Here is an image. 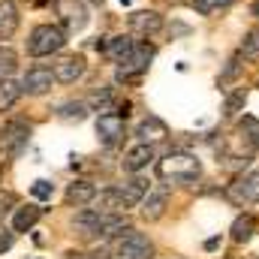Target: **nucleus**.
I'll return each instance as SVG.
<instances>
[{"mask_svg": "<svg viewBox=\"0 0 259 259\" xmlns=\"http://www.w3.org/2000/svg\"><path fill=\"white\" fill-rule=\"evenodd\" d=\"M66 46V27L61 24H36L27 36V55L30 58H49Z\"/></svg>", "mask_w": 259, "mask_h": 259, "instance_id": "nucleus-3", "label": "nucleus"}, {"mask_svg": "<svg viewBox=\"0 0 259 259\" xmlns=\"http://www.w3.org/2000/svg\"><path fill=\"white\" fill-rule=\"evenodd\" d=\"M193 3V9L199 15H211V12H217V9H226L232 0H190Z\"/></svg>", "mask_w": 259, "mask_h": 259, "instance_id": "nucleus-28", "label": "nucleus"}, {"mask_svg": "<svg viewBox=\"0 0 259 259\" xmlns=\"http://www.w3.org/2000/svg\"><path fill=\"white\" fill-rule=\"evenodd\" d=\"M12 241H15V232L6 229V226H0V253H6L12 247Z\"/></svg>", "mask_w": 259, "mask_h": 259, "instance_id": "nucleus-31", "label": "nucleus"}, {"mask_svg": "<svg viewBox=\"0 0 259 259\" xmlns=\"http://www.w3.org/2000/svg\"><path fill=\"white\" fill-rule=\"evenodd\" d=\"M130 27L142 36H154L163 30V15L154 12V9H145V12H133L130 15Z\"/></svg>", "mask_w": 259, "mask_h": 259, "instance_id": "nucleus-12", "label": "nucleus"}, {"mask_svg": "<svg viewBox=\"0 0 259 259\" xmlns=\"http://www.w3.org/2000/svg\"><path fill=\"white\" fill-rule=\"evenodd\" d=\"M235 136H238V142H241L247 151H259V118L244 115V118L238 121V127H235Z\"/></svg>", "mask_w": 259, "mask_h": 259, "instance_id": "nucleus-17", "label": "nucleus"}, {"mask_svg": "<svg viewBox=\"0 0 259 259\" xmlns=\"http://www.w3.org/2000/svg\"><path fill=\"white\" fill-rule=\"evenodd\" d=\"M166 136H169V130L166 124L160 121V118H154V115H148L139 127H136V139L139 142H145V145H157V142H166Z\"/></svg>", "mask_w": 259, "mask_h": 259, "instance_id": "nucleus-15", "label": "nucleus"}, {"mask_svg": "<svg viewBox=\"0 0 259 259\" xmlns=\"http://www.w3.org/2000/svg\"><path fill=\"white\" fill-rule=\"evenodd\" d=\"M244 103H247V91L241 88V91H235V94H229V97H226V103H223V115H226V118H235V115H238V109H241Z\"/></svg>", "mask_w": 259, "mask_h": 259, "instance_id": "nucleus-26", "label": "nucleus"}, {"mask_svg": "<svg viewBox=\"0 0 259 259\" xmlns=\"http://www.w3.org/2000/svg\"><path fill=\"white\" fill-rule=\"evenodd\" d=\"M133 46H136V42H133L130 36H109L106 42H97V49H100L109 61H115V64H121V61L127 58L130 52H133Z\"/></svg>", "mask_w": 259, "mask_h": 259, "instance_id": "nucleus-16", "label": "nucleus"}, {"mask_svg": "<svg viewBox=\"0 0 259 259\" xmlns=\"http://www.w3.org/2000/svg\"><path fill=\"white\" fill-rule=\"evenodd\" d=\"M84 75V58L81 55H69V58H61L58 64H55V78L61 81V84H72V81H78Z\"/></svg>", "mask_w": 259, "mask_h": 259, "instance_id": "nucleus-14", "label": "nucleus"}, {"mask_svg": "<svg viewBox=\"0 0 259 259\" xmlns=\"http://www.w3.org/2000/svg\"><path fill=\"white\" fill-rule=\"evenodd\" d=\"M39 217H42V208H36V205L18 208V211L12 214V232H30V229L36 226Z\"/></svg>", "mask_w": 259, "mask_h": 259, "instance_id": "nucleus-20", "label": "nucleus"}, {"mask_svg": "<svg viewBox=\"0 0 259 259\" xmlns=\"http://www.w3.org/2000/svg\"><path fill=\"white\" fill-rule=\"evenodd\" d=\"M151 256H154V244L136 229H127L112 244V259H151Z\"/></svg>", "mask_w": 259, "mask_h": 259, "instance_id": "nucleus-6", "label": "nucleus"}, {"mask_svg": "<svg viewBox=\"0 0 259 259\" xmlns=\"http://www.w3.org/2000/svg\"><path fill=\"white\" fill-rule=\"evenodd\" d=\"M121 3H130V0H121Z\"/></svg>", "mask_w": 259, "mask_h": 259, "instance_id": "nucleus-35", "label": "nucleus"}, {"mask_svg": "<svg viewBox=\"0 0 259 259\" xmlns=\"http://www.w3.org/2000/svg\"><path fill=\"white\" fill-rule=\"evenodd\" d=\"M18 30V9L12 0H0V39H9Z\"/></svg>", "mask_w": 259, "mask_h": 259, "instance_id": "nucleus-21", "label": "nucleus"}, {"mask_svg": "<svg viewBox=\"0 0 259 259\" xmlns=\"http://www.w3.org/2000/svg\"><path fill=\"white\" fill-rule=\"evenodd\" d=\"M27 142H30V124L27 121H6L3 130H0V154L6 157V160H18L21 157V151L27 148Z\"/></svg>", "mask_w": 259, "mask_h": 259, "instance_id": "nucleus-5", "label": "nucleus"}, {"mask_svg": "<svg viewBox=\"0 0 259 259\" xmlns=\"http://www.w3.org/2000/svg\"><path fill=\"white\" fill-rule=\"evenodd\" d=\"M55 81H58V78H55V69H49V66H30L27 75L21 78V91L30 94V97H39V94L52 91Z\"/></svg>", "mask_w": 259, "mask_h": 259, "instance_id": "nucleus-9", "label": "nucleus"}, {"mask_svg": "<svg viewBox=\"0 0 259 259\" xmlns=\"http://www.w3.org/2000/svg\"><path fill=\"white\" fill-rule=\"evenodd\" d=\"M157 175L163 184H193L202 175V163L190 151H172L163 160H157Z\"/></svg>", "mask_w": 259, "mask_h": 259, "instance_id": "nucleus-1", "label": "nucleus"}, {"mask_svg": "<svg viewBox=\"0 0 259 259\" xmlns=\"http://www.w3.org/2000/svg\"><path fill=\"white\" fill-rule=\"evenodd\" d=\"M64 259H91V256H88V253H78V250H66Z\"/></svg>", "mask_w": 259, "mask_h": 259, "instance_id": "nucleus-32", "label": "nucleus"}, {"mask_svg": "<svg viewBox=\"0 0 259 259\" xmlns=\"http://www.w3.org/2000/svg\"><path fill=\"white\" fill-rule=\"evenodd\" d=\"M238 55H244L247 61H259V27H250V30L244 33L241 52H238Z\"/></svg>", "mask_w": 259, "mask_h": 259, "instance_id": "nucleus-25", "label": "nucleus"}, {"mask_svg": "<svg viewBox=\"0 0 259 259\" xmlns=\"http://www.w3.org/2000/svg\"><path fill=\"white\" fill-rule=\"evenodd\" d=\"M127 136V115L121 112H106L97 118V139L106 145V148H118Z\"/></svg>", "mask_w": 259, "mask_h": 259, "instance_id": "nucleus-7", "label": "nucleus"}, {"mask_svg": "<svg viewBox=\"0 0 259 259\" xmlns=\"http://www.w3.org/2000/svg\"><path fill=\"white\" fill-rule=\"evenodd\" d=\"M229 232H232V241H238V244L250 241V238L256 235V220H253V214H238Z\"/></svg>", "mask_w": 259, "mask_h": 259, "instance_id": "nucleus-22", "label": "nucleus"}, {"mask_svg": "<svg viewBox=\"0 0 259 259\" xmlns=\"http://www.w3.org/2000/svg\"><path fill=\"white\" fill-rule=\"evenodd\" d=\"M91 3H103V0H91Z\"/></svg>", "mask_w": 259, "mask_h": 259, "instance_id": "nucleus-34", "label": "nucleus"}, {"mask_svg": "<svg viewBox=\"0 0 259 259\" xmlns=\"http://www.w3.org/2000/svg\"><path fill=\"white\" fill-rule=\"evenodd\" d=\"M30 193H33V199H52V193H55V184H52V181H33Z\"/></svg>", "mask_w": 259, "mask_h": 259, "instance_id": "nucleus-30", "label": "nucleus"}, {"mask_svg": "<svg viewBox=\"0 0 259 259\" xmlns=\"http://www.w3.org/2000/svg\"><path fill=\"white\" fill-rule=\"evenodd\" d=\"M58 9H61V18H64L66 33H78V30L88 24L84 6H81L78 0H58Z\"/></svg>", "mask_w": 259, "mask_h": 259, "instance_id": "nucleus-11", "label": "nucleus"}, {"mask_svg": "<svg viewBox=\"0 0 259 259\" xmlns=\"http://www.w3.org/2000/svg\"><path fill=\"white\" fill-rule=\"evenodd\" d=\"M151 58H154V46H148V42H136V46H133V52H130L121 64H118L115 78H118V81H124V84H127V81H139V78L148 72Z\"/></svg>", "mask_w": 259, "mask_h": 259, "instance_id": "nucleus-4", "label": "nucleus"}, {"mask_svg": "<svg viewBox=\"0 0 259 259\" xmlns=\"http://www.w3.org/2000/svg\"><path fill=\"white\" fill-rule=\"evenodd\" d=\"M21 94H24V91H21L18 81H12V78H0V112L12 109V106L18 103Z\"/></svg>", "mask_w": 259, "mask_h": 259, "instance_id": "nucleus-23", "label": "nucleus"}, {"mask_svg": "<svg viewBox=\"0 0 259 259\" xmlns=\"http://www.w3.org/2000/svg\"><path fill=\"white\" fill-rule=\"evenodd\" d=\"M253 12H259V3H256V6H253Z\"/></svg>", "mask_w": 259, "mask_h": 259, "instance_id": "nucleus-33", "label": "nucleus"}, {"mask_svg": "<svg viewBox=\"0 0 259 259\" xmlns=\"http://www.w3.org/2000/svg\"><path fill=\"white\" fill-rule=\"evenodd\" d=\"M238 72H241V64H238V55H235V58H229V61H226V69L220 72V78H217V81H220V84H226V81L238 78Z\"/></svg>", "mask_w": 259, "mask_h": 259, "instance_id": "nucleus-29", "label": "nucleus"}, {"mask_svg": "<svg viewBox=\"0 0 259 259\" xmlns=\"http://www.w3.org/2000/svg\"><path fill=\"white\" fill-rule=\"evenodd\" d=\"M145 193H148V181H145V178H133L127 184H118V187L103 190V193H100V205H103V211L121 214V211H130V208L142 205Z\"/></svg>", "mask_w": 259, "mask_h": 259, "instance_id": "nucleus-2", "label": "nucleus"}, {"mask_svg": "<svg viewBox=\"0 0 259 259\" xmlns=\"http://www.w3.org/2000/svg\"><path fill=\"white\" fill-rule=\"evenodd\" d=\"M109 214H112V211H81V214L72 220V226H75L84 238H97L100 229H103V223L109 220Z\"/></svg>", "mask_w": 259, "mask_h": 259, "instance_id": "nucleus-13", "label": "nucleus"}, {"mask_svg": "<svg viewBox=\"0 0 259 259\" xmlns=\"http://www.w3.org/2000/svg\"><path fill=\"white\" fill-rule=\"evenodd\" d=\"M169 205V190H151L142 199V217L145 220H160Z\"/></svg>", "mask_w": 259, "mask_h": 259, "instance_id": "nucleus-18", "label": "nucleus"}, {"mask_svg": "<svg viewBox=\"0 0 259 259\" xmlns=\"http://www.w3.org/2000/svg\"><path fill=\"white\" fill-rule=\"evenodd\" d=\"M66 205H75V208H84V205H91L94 199H97V187L94 184H88V181H72L69 187H66Z\"/></svg>", "mask_w": 259, "mask_h": 259, "instance_id": "nucleus-19", "label": "nucleus"}, {"mask_svg": "<svg viewBox=\"0 0 259 259\" xmlns=\"http://www.w3.org/2000/svg\"><path fill=\"white\" fill-rule=\"evenodd\" d=\"M154 163V145H145V142H139L136 148H130L127 154H124V160H121V169L124 172H142V169H148Z\"/></svg>", "mask_w": 259, "mask_h": 259, "instance_id": "nucleus-10", "label": "nucleus"}, {"mask_svg": "<svg viewBox=\"0 0 259 259\" xmlns=\"http://www.w3.org/2000/svg\"><path fill=\"white\" fill-rule=\"evenodd\" d=\"M15 61H18V55L9 46H0V78H9V72L15 69Z\"/></svg>", "mask_w": 259, "mask_h": 259, "instance_id": "nucleus-27", "label": "nucleus"}, {"mask_svg": "<svg viewBox=\"0 0 259 259\" xmlns=\"http://www.w3.org/2000/svg\"><path fill=\"white\" fill-rule=\"evenodd\" d=\"M58 118H64V121H84V118H88V103L75 100V103L58 106Z\"/></svg>", "mask_w": 259, "mask_h": 259, "instance_id": "nucleus-24", "label": "nucleus"}, {"mask_svg": "<svg viewBox=\"0 0 259 259\" xmlns=\"http://www.w3.org/2000/svg\"><path fill=\"white\" fill-rule=\"evenodd\" d=\"M226 199L232 205H253V202H259V169L247 172V175H238L226 187Z\"/></svg>", "mask_w": 259, "mask_h": 259, "instance_id": "nucleus-8", "label": "nucleus"}]
</instances>
